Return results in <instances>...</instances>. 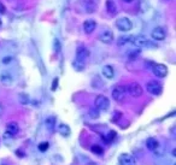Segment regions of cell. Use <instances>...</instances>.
Returning <instances> with one entry per match:
<instances>
[{"instance_id":"28","label":"cell","mask_w":176,"mask_h":165,"mask_svg":"<svg viewBox=\"0 0 176 165\" xmlns=\"http://www.w3.org/2000/svg\"><path fill=\"white\" fill-rule=\"evenodd\" d=\"M2 112H4V107H2V105L0 104V116L2 115Z\"/></svg>"},{"instance_id":"25","label":"cell","mask_w":176,"mask_h":165,"mask_svg":"<svg viewBox=\"0 0 176 165\" xmlns=\"http://www.w3.org/2000/svg\"><path fill=\"white\" fill-rule=\"evenodd\" d=\"M47 148H48V142H42L39 145V150L41 151V152H45V151H47Z\"/></svg>"},{"instance_id":"16","label":"cell","mask_w":176,"mask_h":165,"mask_svg":"<svg viewBox=\"0 0 176 165\" xmlns=\"http://www.w3.org/2000/svg\"><path fill=\"white\" fill-rule=\"evenodd\" d=\"M103 75L106 77V78H109V80H111V78H113V75H115V71H113V67L111 65H105L104 67H103Z\"/></svg>"},{"instance_id":"12","label":"cell","mask_w":176,"mask_h":165,"mask_svg":"<svg viewBox=\"0 0 176 165\" xmlns=\"http://www.w3.org/2000/svg\"><path fill=\"white\" fill-rule=\"evenodd\" d=\"M151 36L157 41H163L165 39V36H166V33H165V30L162 27H156L152 30V33H151Z\"/></svg>"},{"instance_id":"10","label":"cell","mask_w":176,"mask_h":165,"mask_svg":"<svg viewBox=\"0 0 176 165\" xmlns=\"http://www.w3.org/2000/svg\"><path fill=\"white\" fill-rule=\"evenodd\" d=\"M132 45L136 46V47H147V45H151V42L143 35H138V36L133 35Z\"/></svg>"},{"instance_id":"17","label":"cell","mask_w":176,"mask_h":165,"mask_svg":"<svg viewBox=\"0 0 176 165\" xmlns=\"http://www.w3.org/2000/svg\"><path fill=\"white\" fill-rule=\"evenodd\" d=\"M106 10L110 15H116L117 13V5L115 4L113 0H106Z\"/></svg>"},{"instance_id":"31","label":"cell","mask_w":176,"mask_h":165,"mask_svg":"<svg viewBox=\"0 0 176 165\" xmlns=\"http://www.w3.org/2000/svg\"><path fill=\"white\" fill-rule=\"evenodd\" d=\"M1 23L2 22H1V18H0V27H1Z\"/></svg>"},{"instance_id":"5","label":"cell","mask_w":176,"mask_h":165,"mask_svg":"<svg viewBox=\"0 0 176 165\" xmlns=\"http://www.w3.org/2000/svg\"><path fill=\"white\" fill-rule=\"evenodd\" d=\"M146 89L148 93L153 94V95H159L163 90V87L161 83H158L157 81H150L146 83Z\"/></svg>"},{"instance_id":"1","label":"cell","mask_w":176,"mask_h":165,"mask_svg":"<svg viewBox=\"0 0 176 165\" xmlns=\"http://www.w3.org/2000/svg\"><path fill=\"white\" fill-rule=\"evenodd\" d=\"M89 51H88V48L86 46H83V45H81V46H78L76 50V59H75V62H74V66L75 65H85L86 64V60H87L88 58H89ZM85 67V66H83Z\"/></svg>"},{"instance_id":"13","label":"cell","mask_w":176,"mask_h":165,"mask_svg":"<svg viewBox=\"0 0 176 165\" xmlns=\"http://www.w3.org/2000/svg\"><path fill=\"white\" fill-rule=\"evenodd\" d=\"M95 28H97V23H95V21H93V20H87V21H85V23H83V30H85V33L87 34V35L93 33L95 30Z\"/></svg>"},{"instance_id":"2","label":"cell","mask_w":176,"mask_h":165,"mask_svg":"<svg viewBox=\"0 0 176 165\" xmlns=\"http://www.w3.org/2000/svg\"><path fill=\"white\" fill-rule=\"evenodd\" d=\"M112 98L117 102H123L127 98V89L124 86H117L112 90Z\"/></svg>"},{"instance_id":"3","label":"cell","mask_w":176,"mask_h":165,"mask_svg":"<svg viewBox=\"0 0 176 165\" xmlns=\"http://www.w3.org/2000/svg\"><path fill=\"white\" fill-rule=\"evenodd\" d=\"M115 24H116V28L118 30H121V32H129V30H132L133 28V23L128 17H121V18H118Z\"/></svg>"},{"instance_id":"20","label":"cell","mask_w":176,"mask_h":165,"mask_svg":"<svg viewBox=\"0 0 176 165\" xmlns=\"http://www.w3.org/2000/svg\"><path fill=\"white\" fill-rule=\"evenodd\" d=\"M0 81H1L4 85L9 86V85L12 82V76L9 74V72H2L1 76H0Z\"/></svg>"},{"instance_id":"9","label":"cell","mask_w":176,"mask_h":165,"mask_svg":"<svg viewBox=\"0 0 176 165\" xmlns=\"http://www.w3.org/2000/svg\"><path fill=\"white\" fill-rule=\"evenodd\" d=\"M120 165H136V160L133 157L132 154L128 153H122L118 158Z\"/></svg>"},{"instance_id":"18","label":"cell","mask_w":176,"mask_h":165,"mask_svg":"<svg viewBox=\"0 0 176 165\" xmlns=\"http://www.w3.org/2000/svg\"><path fill=\"white\" fill-rule=\"evenodd\" d=\"M133 35H128V36H121L118 39V46H127V45H132Z\"/></svg>"},{"instance_id":"8","label":"cell","mask_w":176,"mask_h":165,"mask_svg":"<svg viewBox=\"0 0 176 165\" xmlns=\"http://www.w3.org/2000/svg\"><path fill=\"white\" fill-rule=\"evenodd\" d=\"M152 71L157 77L163 78L168 75V67L164 64H153L152 65Z\"/></svg>"},{"instance_id":"30","label":"cell","mask_w":176,"mask_h":165,"mask_svg":"<svg viewBox=\"0 0 176 165\" xmlns=\"http://www.w3.org/2000/svg\"><path fill=\"white\" fill-rule=\"evenodd\" d=\"M20 100H22V97L20 95ZM23 104H27V99H23Z\"/></svg>"},{"instance_id":"6","label":"cell","mask_w":176,"mask_h":165,"mask_svg":"<svg viewBox=\"0 0 176 165\" xmlns=\"http://www.w3.org/2000/svg\"><path fill=\"white\" fill-rule=\"evenodd\" d=\"M127 93H129L133 98H139L143 95V87L136 83V82H133L129 85V87H127Z\"/></svg>"},{"instance_id":"15","label":"cell","mask_w":176,"mask_h":165,"mask_svg":"<svg viewBox=\"0 0 176 165\" xmlns=\"http://www.w3.org/2000/svg\"><path fill=\"white\" fill-rule=\"evenodd\" d=\"M58 132H59V134H60L62 136H64V137H68V136L71 134V130H70L69 125H66L64 123H62V124L58 125Z\"/></svg>"},{"instance_id":"21","label":"cell","mask_w":176,"mask_h":165,"mask_svg":"<svg viewBox=\"0 0 176 165\" xmlns=\"http://www.w3.org/2000/svg\"><path fill=\"white\" fill-rule=\"evenodd\" d=\"M90 151H92L94 154H97V155H101V154L104 153L103 147H101V146H99V145H93V146L90 147Z\"/></svg>"},{"instance_id":"4","label":"cell","mask_w":176,"mask_h":165,"mask_svg":"<svg viewBox=\"0 0 176 165\" xmlns=\"http://www.w3.org/2000/svg\"><path fill=\"white\" fill-rule=\"evenodd\" d=\"M94 106L98 111H106L110 107V100L104 95H98L94 100Z\"/></svg>"},{"instance_id":"7","label":"cell","mask_w":176,"mask_h":165,"mask_svg":"<svg viewBox=\"0 0 176 165\" xmlns=\"http://www.w3.org/2000/svg\"><path fill=\"white\" fill-rule=\"evenodd\" d=\"M113 39H115V35H113L112 30H110V29L104 30V32H103V33H101L99 36H98V40H99L100 42L106 44V45L111 44V42L113 41Z\"/></svg>"},{"instance_id":"26","label":"cell","mask_w":176,"mask_h":165,"mask_svg":"<svg viewBox=\"0 0 176 165\" xmlns=\"http://www.w3.org/2000/svg\"><path fill=\"white\" fill-rule=\"evenodd\" d=\"M59 50H60V45H59V41L55 39V52H58Z\"/></svg>"},{"instance_id":"22","label":"cell","mask_w":176,"mask_h":165,"mask_svg":"<svg viewBox=\"0 0 176 165\" xmlns=\"http://www.w3.org/2000/svg\"><path fill=\"white\" fill-rule=\"evenodd\" d=\"M55 117H48L47 119H46V125H47V128L50 129V130H53V128H55Z\"/></svg>"},{"instance_id":"11","label":"cell","mask_w":176,"mask_h":165,"mask_svg":"<svg viewBox=\"0 0 176 165\" xmlns=\"http://www.w3.org/2000/svg\"><path fill=\"white\" fill-rule=\"evenodd\" d=\"M18 132H20V127H18V124L16 122H9L6 124L5 132H6L7 136H15V135L18 134Z\"/></svg>"},{"instance_id":"29","label":"cell","mask_w":176,"mask_h":165,"mask_svg":"<svg viewBox=\"0 0 176 165\" xmlns=\"http://www.w3.org/2000/svg\"><path fill=\"white\" fill-rule=\"evenodd\" d=\"M123 2H127V4H130V2H133L134 0H122Z\"/></svg>"},{"instance_id":"24","label":"cell","mask_w":176,"mask_h":165,"mask_svg":"<svg viewBox=\"0 0 176 165\" xmlns=\"http://www.w3.org/2000/svg\"><path fill=\"white\" fill-rule=\"evenodd\" d=\"M115 137H116V132H113V130H111V132H109V134H108V139H106L105 141H106V143H109L110 141H112Z\"/></svg>"},{"instance_id":"19","label":"cell","mask_w":176,"mask_h":165,"mask_svg":"<svg viewBox=\"0 0 176 165\" xmlns=\"http://www.w3.org/2000/svg\"><path fill=\"white\" fill-rule=\"evenodd\" d=\"M97 9V2L93 0H86V12L87 13H93Z\"/></svg>"},{"instance_id":"27","label":"cell","mask_w":176,"mask_h":165,"mask_svg":"<svg viewBox=\"0 0 176 165\" xmlns=\"http://www.w3.org/2000/svg\"><path fill=\"white\" fill-rule=\"evenodd\" d=\"M57 86H58V78H55V80H53V86H52V90H55V89H57Z\"/></svg>"},{"instance_id":"23","label":"cell","mask_w":176,"mask_h":165,"mask_svg":"<svg viewBox=\"0 0 176 165\" xmlns=\"http://www.w3.org/2000/svg\"><path fill=\"white\" fill-rule=\"evenodd\" d=\"M88 115H89L90 118H98L99 117V111L97 109H90L89 112H88Z\"/></svg>"},{"instance_id":"14","label":"cell","mask_w":176,"mask_h":165,"mask_svg":"<svg viewBox=\"0 0 176 165\" xmlns=\"http://www.w3.org/2000/svg\"><path fill=\"white\" fill-rule=\"evenodd\" d=\"M158 146H159V142H158V140L154 139V137H150V139L146 140V147H147L150 151H156V150L158 148Z\"/></svg>"}]
</instances>
